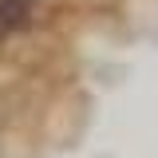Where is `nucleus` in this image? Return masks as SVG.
Listing matches in <instances>:
<instances>
[{"label":"nucleus","mask_w":158,"mask_h":158,"mask_svg":"<svg viewBox=\"0 0 158 158\" xmlns=\"http://www.w3.org/2000/svg\"><path fill=\"white\" fill-rule=\"evenodd\" d=\"M40 20V0H0V40L24 36Z\"/></svg>","instance_id":"1"}]
</instances>
